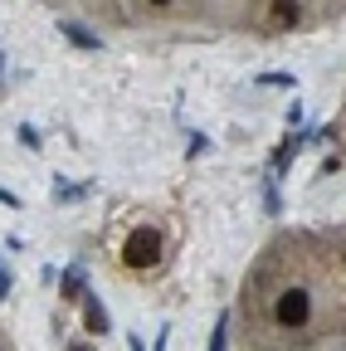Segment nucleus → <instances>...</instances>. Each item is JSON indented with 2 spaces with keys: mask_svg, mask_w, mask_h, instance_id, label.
Returning <instances> with one entry per match:
<instances>
[{
  "mask_svg": "<svg viewBox=\"0 0 346 351\" xmlns=\"http://www.w3.org/2000/svg\"><path fill=\"white\" fill-rule=\"evenodd\" d=\"M83 322H88V332H98V337L108 332V313H103L98 302H88V307H83Z\"/></svg>",
  "mask_w": 346,
  "mask_h": 351,
  "instance_id": "7ed1b4c3",
  "label": "nucleus"
},
{
  "mask_svg": "<svg viewBox=\"0 0 346 351\" xmlns=\"http://www.w3.org/2000/svg\"><path fill=\"white\" fill-rule=\"evenodd\" d=\"M5 293H10V274H5V269H0V298H5Z\"/></svg>",
  "mask_w": 346,
  "mask_h": 351,
  "instance_id": "0eeeda50",
  "label": "nucleus"
},
{
  "mask_svg": "<svg viewBox=\"0 0 346 351\" xmlns=\"http://www.w3.org/2000/svg\"><path fill=\"white\" fill-rule=\"evenodd\" d=\"M151 5H171V0H151Z\"/></svg>",
  "mask_w": 346,
  "mask_h": 351,
  "instance_id": "6e6552de",
  "label": "nucleus"
},
{
  "mask_svg": "<svg viewBox=\"0 0 346 351\" xmlns=\"http://www.w3.org/2000/svg\"><path fill=\"white\" fill-rule=\"evenodd\" d=\"M73 351H93V346H73Z\"/></svg>",
  "mask_w": 346,
  "mask_h": 351,
  "instance_id": "1a4fd4ad",
  "label": "nucleus"
},
{
  "mask_svg": "<svg viewBox=\"0 0 346 351\" xmlns=\"http://www.w3.org/2000/svg\"><path fill=\"white\" fill-rule=\"evenodd\" d=\"M64 34H69V39H78V44H98V39H93V34H83V29H78V25H64Z\"/></svg>",
  "mask_w": 346,
  "mask_h": 351,
  "instance_id": "39448f33",
  "label": "nucleus"
},
{
  "mask_svg": "<svg viewBox=\"0 0 346 351\" xmlns=\"http://www.w3.org/2000/svg\"><path fill=\"white\" fill-rule=\"evenodd\" d=\"M122 258L132 263V269H151V263L161 258V234L156 230H132L122 244Z\"/></svg>",
  "mask_w": 346,
  "mask_h": 351,
  "instance_id": "f257e3e1",
  "label": "nucleus"
},
{
  "mask_svg": "<svg viewBox=\"0 0 346 351\" xmlns=\"http://www.w3.org/2000/svg\"><path fill=\"white\" fill-rule=\"evenodd\" d=\"M210 351H225V322H214V337H210Z\"/></svg>",
  "mask_w": 346,
  "mask_h": 351,
  "instance_id": "423d86ee",
  "label": "nucleus"
},
{
  "mask_svg": "<svg viewBox=\"0 0 346 351\" xmlns=\"http://www.w3.org/2000/svg\"><path fill=\"white\" fill-rule=\"evenodd\" d=\"M273 317H278L283 327H302V322H308V293H302V288H288V293L278 298V307H273Z\"/></svg>",
  "mask_w": 346,
  "mask_h": 351,
  "instance_id": "f03ea898",
  "label": "nucleus"
},
{
  "mask_svg": "<svg viewBox=\"0 0 346 351\" xmlns=\"http://www.w3.org/2000/svg\"><path fill=\"white\" fill-rule=\"evenodd\" d=\"M64 298H83V269H69L64 274Z\"/></svg>",
  "mask_w": 346,
  "mask_h": 351,
  "instance_id": "20e7f679",
  "label": "nucleus"
}]
</instances>
